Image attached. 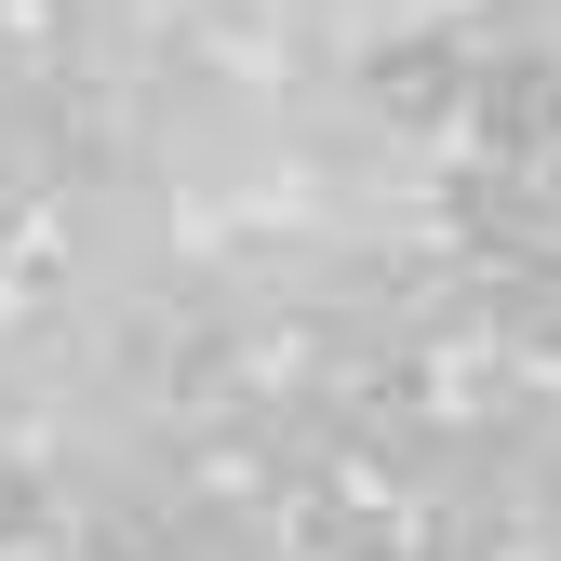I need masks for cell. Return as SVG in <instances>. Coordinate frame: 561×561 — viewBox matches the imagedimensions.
Segmentation results:
<instances>
[{"label":"cell","instance_id":"6da1fadb","mask_svg":"<svg viewBox=\"0 0 561 561\" xmlns=\"http://www.w3.org/2000/svg\"><path fill=\"white\" fill-rule=\"evenodd\" d=\"M468 347L508 375H561V241L508 254V267H468Z\"/></svg>","mask_w":561,"mask_h":561},{"label":"cell","instance_id":"7a4b0ae2","mask_svg":"<svg viewBox=\"0 0 561 561\" xmlns=\"http://www.w3.org/2000/svg\"><path fill=\"white\" fill-rule=\"evenodd\" d=\"M41 548H67V508H54V468H41L27 442H0V561H41Z\"/></svg>","mask_w":561,"mask_h":561},{"label":"cell","instance_id":"3957f363","mask_svg":"<svg viewBox=\"0 0 561 561\" xmlns=\"http://www.w3.org/2000/svg\"><path fill=\"white\" fill-rule=\"evenodd\" d=\"M0 27H14V0H0Z\"/></svg>","mask_w":561,"mask_h":561}]
</instances>
